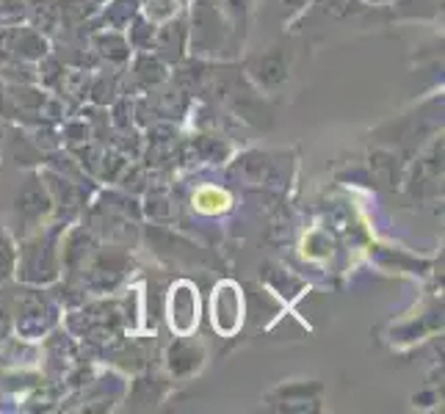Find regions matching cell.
Wrapping results in <instances>:
<instances>
[{"instance_id": "6da1fadb", "label": "cell", "mask_w": 445, "mask_h": 414, "mask_svg": "<svg viewBox=\"0 0 445 414\" xmlns=\"http://www.w3.org/2000/svg\"><path fill=\"white\" fill-rule=\"evenodd\" d=\"M258 78H260L263 83H268V86L285 81V64H279V61H274V59H263L260 61V72H258Z\"/></svg>"}]
</instances>
